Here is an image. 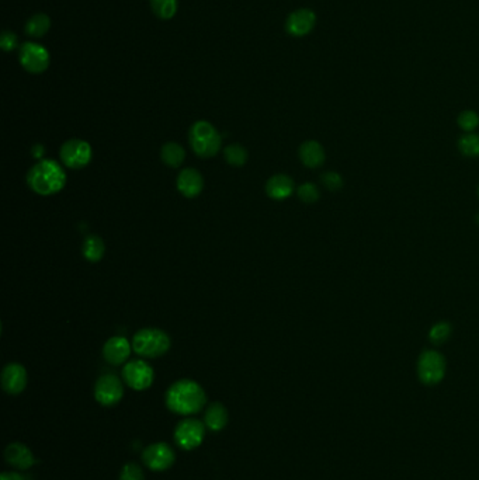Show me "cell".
I'll return each instance as SVG.
<instances>
[{
    "instance_id": "cell-1",
    "label": "cell",
    "mask_w": 479,
    "mask_h": 480,
    "mask_svg": "<svg viewBox=\"0 0 479 480\" xmlns=\"http://www.w3.org/2000/svg\"><path fill=\"white\" fill-rule=\"evenodd\" d=\"M207 395L196 381L180 379L166 392V406L180 416H191L203 410Z\"/></svg>"
},
{
    "instance_id": "cell-2",
    "label": "cell",
    "mask_w": 479,
    "mask_h": 480,
    "mask_svg": "<svg viewBox=\"0 0 479 480\" xmlns=\"http://www.w3.org/2000/svg\"><path fill=\"white\" fill-rule=\"evenodd\" d=\"M27 184L38 195H52L65 187L67 174L55 160L43 159L28 170Z\"/></svg>"
},
{
    "instance_id": "cell-3",
    "label": "cell",
    "mask_w": 479,
    "mask_h": 480,
    "mask_svg": "<svg viewBox=\"0 0 479 480\" xmlns=\"http://www.w3.org/2000/svg\"><path fill=\"white\" fill-rule=\"evenodd\" d=\"M190 145L200 158L215 156L222 145V138L217 128L208 121H197L188 132Z\"/></svg>"
},
{
    "instance_id": "cell-4",
    "label": "cell",
    "mask_w": 479,
    "mask_h": 480,
    "mask_svg": "<svg viewBox=\"0 0 479 480\" xmlns=\"http://www.w3.org/2000/svg\"><path fill=\"white\" fill-rule=\"evenodd\" d=\"M133 348L141 357L158 358L169 351L170 337L160 328H141L133 337Z\"/></svg>"
},
{
    "instance_id": "cell-5",
    "label": "cell",
    "mask_w": 479,
    "mask_h": 480,
    "mask_svg": "<svg viewBox=\"0 0 479 480\" xmlns=\"http://www.w3.org/2000/svg\"><path fill=\"white\" fill-rule=\"evenodd\" d=\"M446 375V358L434 350H426L417 361V377L422 384L433 387L443 381Z\"/></svg>"
},
{
    "instance_id": "cell-6",
    "label": "cell",
    "mask_w": 479,
    "mask_h": 480,
    "mask_svg": "<svg viewBox=\"0 0 479 480\" xmlns=\"http://www.w3.org/2000/svg\"><path fill=\"white\" fill-rule=\"evenodd\" d=\"M204 435L205 427L197 418H186L180 421L174 430L176 444L186 451L197 448L203 442Z\"/></svg>"
},
{
    "instance_id": "cell-7",
    "label": "cell",
    "mask_w": 479,
    "mask_h": 480,
    "mask_svg": "<svg viewBox=\"0 0 479 480\" xmlns=\"http://www.w3.org/2000/svg\"><path fill=\"white\" fill-rule=\"evenodd\" d=\"M123 377L130 388L135 391H145L154 384L155 374L148 362L142 360H134L125 364L123 370Z\"/></svg>"
},
{
    "instance_id": "cell-8",
    "label": "cell",
    "mask_w": 479,
    "mask_h": 480,
    "mask_svg": "<svg viewBox=\"0 0 479 480\" xmlns=\"http://www.w3.org/2000/svg\"><path fill=\"white\" fill-rule=\"evenodd\" d=\"M20 64L30 74H43L50 67V52L40 44L26 42L20 50Z\"/></svg>"
},
{
    "instance_id": "cell-9",
    "label": "cell",
    "mask_w": 479,
    "mask_h": 480,
    "mask_svg": "<svg viewBox=\"0 0 479 480\" xmlns=\"http://www.w3.org/2000/svg\"><path fill=\"white\" fill-rule=\"evenodd\" d=\"M60 155L65 166L74 170H79L90 163L91 156H93V151H91L90 144H87L83 139L75 138V139L67 141L62 145Z\"/></svg>"
},
{
    "instance_id": "cell-10",
    "label": "cell",
    "mask_w": 479,
    "mask_h": 480,
    "mask_svg": "<svg viewBox=\"0 0 479 480\" xmlns=\"http://www.w3.org/2000/svg\"><path fill=\"white\" fill-rule=\"evenodd\" d=\"M124 396V385L121 379L113 374L100 377L94 387V398L103 406H114Z\"/></svg>"
},
{
    "instance_id": "cell-11",
    "label": "cell",
    "mask_w": 479,
    "mask_h": 480,
    "mask_svg": "<svg viewBox=\"0 0 479 480\" xmlns=\"http://www.w3.org/2000/svg\"><path fill=\"white\" fill-rule=\"evenodd\" d=\"M142 459L151 471L162 472V471L169 469L173 465V462L176 459V454L169 444L157 442V444L150 445L144 451Z\"/></svg>"
},
{
    "instance_id": "cell-12",
    "label": "cell",
    "mask_w": 479,
    "mask_h": 480,
    "mask_svg": "<svg viewBox=\"0 0 479 480\" xmlns=\"http://www.w3.org/2000/svg\"><path fill=\"white\" fill-rule=\"evenodd\" d=\"M315 24L317 14L311 8H298L288 16L286 30L293 37H305L314 30Z\"/></svg>"
},
{
    "instance_id": "cell-13",
    "label": "cell",
    "mask_w": 479,
    "mask_h": 480,
    "mask_svg": "<svg viewBox=\"0 0 479 480\" xmlns=\"http://www.w3.org/2000/svg\"><path fill=\"white\" fill-rule=\"evenodd\" d=\"M1 387L9 395H18L27 387V371L21 364L10 362L3 368Z\"/></svg>"
},
{
    "instance_id": "cell-14",
    "label": "cell",
    "mask_w": 479,
    "mask_h": 480,
    "mask_svg": "<svg viewBox=\"0 0 479 480\" xmlns=\"http://www.w3.org/2000/svg\"><path fill=\"white\" fill-rule=\"evenodd\" d=\"M131 348L133 345L125 337L114 336L106 341L103 347V357L108 364L120 365L128 360L131 354Z\"/></svg>"
},
{
    "instance_id": "cell-15",
    "label": "cell",
    "mask_w": 479,
    "mask_h": 480,
    "mask_svg": "<svg viewBox=\"0 0 479 480\" xmlns=\"http://www.w3.org/2000/svg\"><path fill=\"white\" fill-rule=\"evenodd\" d=\"M177 190L186 198H196L204 188V178L196 168H184L177 176Z\"/></svg>"
},
{
    "instance_id": "cell-16",
    "label": "cell",
    "mask_w": 479,
    "mask_h": 480,
    "mask_svg": "<svg viewBox=\"0 0 479 480\" xmlns=\"http://www.w3.org/2000/svg\"><path fill=\"white\" fill-rule=\"evenodd\" d=\"M4 458L7 461V464H10L11 467L20 469V471H26L30 469L34 464H35V458L33 455V452L30 451V448L21 442H13L10 445H7L6 451H4Z\"/></svg>"
},
{
    "instance_id": "cell-17",
    "label": "cell",
    "mask_w": 479,
    "mask_h": 480,
    "mask_svg": "<svg viewBox=\"0 0 479 480\" xmlns=\"http://www.w3.org/2000/svg\"><path fill=\"white\" fill-rule=\"evenodd\" d=\"M294 191V181L287 174H274L266 183V193L270 198L281 201L288 198Z\"/></svg>"
},
{
    "instance_id": "cell-18",
    "label": "cell",
    "mask_w": 479,
    "mask_h": 480,
    "mask_svg": "<svg viewBox=\"0 0 479 480\" xmlns=\"http://www.w3.org/2000/svg\"><path fill=\"white\" fill-rule=\"evenodd\" d=\"M298 154H300V159L303 161V164L310 167V168L320 167L325 163V159H326L325 149H323V147L320 145V142H317V141H307V142H304L300 147Z\"/></svg>"
},
{
    "instance_id": "cell-19",
    "label": "cell",
    "mask_w": 479,
    "mask_h": 480,
    "mask_svg": "<svg viewBox=\"0 0 479 480\" xmlns=\"http://www.w3.org/2000/svg\"><path fill=\"white\" fill-rule=\"evenodd\" d=\"M204 421L205 425L213 430V431H221L222 428H225L227 423H228V410L227 407L220 403H211L208 406V408L205 410V416H204Z\"/></svg>"
},
{
    "instance_id": "cell-20",
    "label": "cell",
    "mask_w": 479,
    "mask_h": 480,
    "mask_svg": "<svg viewBox=\"0 0 479 480\" xmlns=\"http://www.w3.org/2000/svg\"><path fill=\"white\" fill-rule=\"evenodd\" d=\"M81 250H83V256L87 261L97 263L103 258L106 247H104V241L101 238H98L96 235H90L83 241Z\"/></svg>"
},
{
    "instance_id": "cell-21",
    "label": "cell",
    "mask_w": 479,
    "mask_h": 480,
    "mask_svg": "<svg viewBox=\"0 0 479 480\" xmlns=\"http://www.w3.org/2000/svg\"><path fill=\"white\" fill-rule=\"evenodd\" d=\"M162 160L169 167H179L186 159V151L176 142H167L160 152Z\"/></svg>"
},
{
    "instance_id": "cell-22",
    "label": "cell",
    "mask_w": 479,
    "mask_h": 480,
    "mask_svg": "<svg viewBox=\"0 0 479 480\" xmlns=\"http://www.w3.org/2000/svg\"><path fill=\"white\" fill-rule=\"evenodd\" d=\"M51 27V20L47 14L44 13H38L35 16H33L27 24H26V33L30 35V37H34V38H40V37H44L48 30Z\"/></svg>"
},
{
    "instance_id": "cell-23",
    "label": "cell",
    "mask_w": 479,
    "mask_h": 480,
    "mask_svg": "<svg viewBox=\"0 0 479 480\" xmlns=\"http://www.w3.org/2000/svg\"><path fill=\"white\" fill-rule=\"evenodd\" d=\"M458 149L467 158H478L479 135L474 132H467L458 139Z\"/></svg>"
},
{
    "instance_id": "cell-24",
    "label": "cell",
    "mask_w": 479,
    "mask_h": 480,
    "mask_svg": "<svg viewBox=\"0 0 479 480\" xmlns=\"http://www.w3.org/2000/svg\"><path fill=\"white\" fill-rule=\"evenodd\" d=\"M453 333V327L450 323L447 321H439L436 323L434 326H432L430 331H429V340L433 343V344H444L450 336Z\"/></svg>"
},
{
    "instance_id": "cell-25",
    "label": "cell",
    "mask_w": 479,
    "mask_h": 480,
    "mask_svg": "<svg viewBox=\"0 0 479 480\" xmlns=\"http://www.w3.org/2000/svg\"><path fill=\"white\" fill-rule=\"evenodd\" d=\"M151 6L162 20L171 18L177 11V0H151Z\"/></svg>"
},
{
    "instance_id": "cell-26",
    "label": "cell",
    "mask_w": 479,
    "mask_h": 480,
    "mask_svg": "<svg viewBox=\"0 0 479 480\" xmlns=\"http://www.w3.org/2000/svg\"><path fill=\"white\" fill-rule=\"evenodd\" d=\"M224 156L227 161L231 164V166H235V167H240L246 163L247 160V151L240 145V144H232L230 147L225 148L224 151Z\"/></svg>"
},
{
    "instance_id": "cell-27",
    "label": "cell",
    "mask_w": 479,
    "mask_h": 480,
    "mask_svg": "<svg viewBox=\"0 0 479 480\" xmlns=\"http://www.w3.org/2000/svg\"><path fill=\"white\" fill-rule=\"evenodd\" d=\"M457 122L463 131L473 132L479 125V115L473 110H466L458 115Z\"/></svg>"
},
{
    "instance_id": "cell-28",
    "label": "cell",
    "mask_w": 479,
    "mask_h": 480,
    "mask_svg": "<svg viewBox=\"0 0 479 480\" xmlns=\"http://www.w3.org/2000/svg\"><path fill=\"white\" fill-rule=\"evenodd\" d=\"M298 197L301 201L307 202V204H314L320 200V188L314 184V183H304L298 187L297 190Z\"/></svg>"
},
{
    "instance_id": "cell-29",
    "label": "cell",
    "mask_w": 479,
    "mask_h": 480,
    "mask_svg": "<svg viewBox=\"0 0 479 480\" xmlns=\"http://www.w3.org/2000/svg\"><path fill=\"white\" fill-rule=\"evenodd\" d=\"M320 181L330 191H337V190H340L344 185L343 177L337 171H326V173H323L320 176Z\"/></svg>"
},
{
    "instance_id": "cell-30",
    "label": "cell",
    "mask_w": 479,
    "mask_h": 480,
    "mask_svg": "<svg viewBox=\"0 0 479 480\" xmlns=\"http://www.w3.org/2000/svg\"><path fill=\"white\" fill-rule=\"evenodd\" d=\"M120 480H145V476L137 464H127L121 471Z\"/></svg>"
},
{
    "instance_id": "cell-31",
    "label": "cell",
    "mask_w": 479,
    "mask_h": 480,
    "mask_svg": "<svg viewBox=\"0 0 479 480\" xmlns=\"http://www.w3.org/2000/svg\"><path fill=\"white\" fill-rule=\"evenodd\" d=\"M0 47L4 51H13L17 47V35L11 31H4L0 37Z\"/></svg>"
},
{
    "instance_id": "cell-32",
    "label": "cell",
    "mask_w": 479,
    "mask_h": 480,
    "mask_svg": "<svg viewBox=\"0 0 479 480\" xmlns=\"http://www.w3.org/2000/svg\"><path fill=\"white\" fill-rule=\"evenodd\" d=\"M0 480H24V478L17 472H3Z\"/></svg>"
},
{
    "instance_id": "cell-33",
    "label": "cell",
    "mask_w": 479,
    "mask_h": 480,
    "mask_svg": "<svg viewBox=\"0 0 479 480\" xmlns=\"http://www.w3.org/2000/svg\"><path fill=\"white\" fill-rule=\"evenodd\" d=\"M43 147H40V145H37V147H34V149H41ZM35 158H40L41 155H43V151H38V152H35V154H33Z\"/></svg>"
},
{
    "instance_id": "cell-34",
    "label": "cell",
    "mask_w": 479,
    "mask_h": 480,
    "mask_svg": "<svg viewBox=\"0 0 479 480\" xmlns=\"http://www.w3.org/2000/svg\"><path fill=\"white\" fill-rule=\"evenodd\" d=\"M477 222H479V217H477Z\"/></svg>"
},
{
    "instance_id": "cell-35",
    "label": "cell",
    "mask_w": 479,
    "mask_h": 480,
    "mask_svg": "<svg viewBox=\"0 0 479 480\" xmlns=\"http://www.w3.org/2000/svg\"><path fill=\"white\" fill-rule=\"evenodd\" d=\"M478 195H479V188H478Z\"/></svg>"
}]
</instances>
